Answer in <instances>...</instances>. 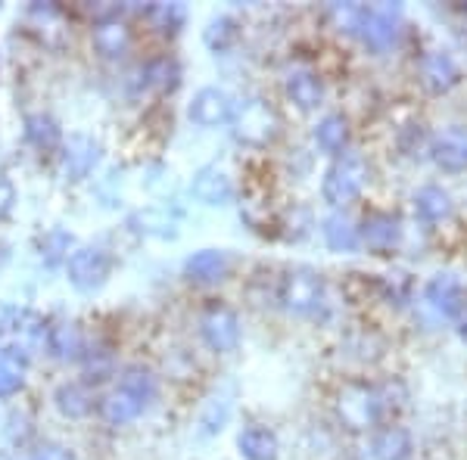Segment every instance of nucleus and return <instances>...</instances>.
Listing matches in <instances>:
<instances>
[{"mask_svg": "<svg viewBox=\"0 0 467 460\" xmlns=\"http://www.w3.org/2000/svg\"><path fill=\"white\" fill-rule=\"evenodd\" d=\"M334 407L340 424L349 433H368V429L389 424L387 395H383V386H374V383H361V380L343 383L334 398Z\"/></svg>", "mask_w": 467, "mask_h": 460, "instance_id": "f257e3e1", "label": "nucleus"}, {"mask_svg": "<svg viewBox=\"0 0 467 460\" xmlns=\"http://www.w3.org/2000/svg\"><path fill=\"white\" fill-rule=\"evenodd\" d=\"M277 302L296 318H324L327 314V286L312 268H293L277 283Z\"/></svg>", "mask_w": 467, "mask_h": 460, "instance_id": "f03ea898", "label": "nucleus"}, {"mask_svg": "<svg viewBox=\"0 0 467 460\" xmlns=\"http://www.w3.org/2000/svg\"><path fill=\"white\" fill-rule=\"evenodd\" d=\"M368 184V162L358 149H343L334 162L327 165L321 178V196L327 206L343 209L356 202Z\"/></svg>", "mask_w": 467, "mask_h": 460, "instance_id": "7ed1b4c3", "label": "nucleus"}, {"mask_svg": "<svg viewBox=\"0 0 467 460\" xmlns=\"http://www.w3.org/2000/svg\"><path fill=\"white\" fill-rule=\"evenodd\" d=\"M231 125H234V138L255 149L275 143V138L281 134V116H277V109L271 107L268 100H262V97H253L244 107H237V116H234Z\"/></svg>", "mask_w": 467, "mask_h": 460, "instance_id": "20e7f679", "label": "nucleus"}, {"mask_svg": "<svg viewBox=\"0 0 467 460\" xmlns=\"http://www.w3.org/2000/svg\"><path fill=\"white\" fill-rule=\"evenodd\" d=\"M66 277L78 292H97L112 277V255L103 246H78L66 261Z\"/></svg>", "mask_w": 467, "mask_h": 460, "instance_id": "39448f33", "label": "nucleus"}, {"mask_svg": "<svg viewBox=\"0 0 467 460\" xmlns=\"http://www.w3.org/2000/svg\"><path fill=\"white\" fill-rule=\"evenodd\" d=\"M399 16H402V10L393 4L361 6L356 37L371 50H389L396 44V35H399Z\"/></svg>", "mask_w": 467, "mask_h": 460, "instance_id": "423d86ee", "label": "nucleus"}, {"mask_svg": "<svg viewBox=\"0 0 467 460\" xmlns=\"http://www.w3.org/2000/svg\"><path fill=\"white\" fill-rule=\"evenodd\" d=\"M26 26L35 41L47 50H59L69 41V19L57 4H32L26 10Z\"/></svg>", "mask_w": 467, "mask_h": 460, "instance_id": "0eeeda50", "label": "nucleus"}, {"mask_svg": "<svg viewBox=\"0 0 467 460\" xmlns=\"http://www.w3.org/2000/svg\"><path fill=\"white\" fill-rule=\"evenodd\" d=\"M187 116L200 128H222L234 122L237 103H234V97L224 87H200L197 94H193L191 107H187Z\"/></svg>", "mask_w": 467, "mask_h": 460, "instance_id": "6e6552de", "label": "nucleus"}, {"mask_svg": "<svg viewBox=\"0 0 467 460\" xmlns=\"http://www.w3.org/2000/svg\"><path fill=\"white\" fill-rule=\"evenodd\" d=\"M103 147L88 134H72L69 140H63L59 149V175L66 180H85L90 171L100 165Z\"/></svg>", "mask_w": 467, "mask_h": 460, "instance_id": "1a4fd4ad", "label": "nucleus"}, {"mask_svg": "<svg viewBox=\"0 0 467 460\" xmlns=\"http://www.w3.org/2000/svg\"><path fill=\"white\" fill-rule=\"evenodd\" d=\"M200 336L213 352H234L240 342V318L228 305H209L200 314Z\"/></svg>", "mask_w": 467, "mask_h": 460, "instance_id": "9d476101", "label": "nucleus"}, {"mask_svg": "<svg viewBox=\"0 0 467 460\" xmlns=\"http://www.w3.org/2000/svg\"><path fill=\"white\" fill-rule=\"evenodd\" d=\"M358 240L368 252L389 255V252H396L399 243H402V224H399V218L389 212H368L358 224Z\"/></svg>", "mask_w": 467, "mask_h": 460, "instance_id": "9b49d317", "label": "nucleus"}, {"mask_svg": "<svg viewBox=\"0 0 467 460\" xmlns=\"http://www.w3.org/2000/svg\"><path fill=\"white\" fill-rule=\"evenodd\" d=\"M90 44H94V50L103 59H122L128 50H131L134 32L125 16H109V19L94 22V28H90Z\"/></svg>", "mask_w": 467, "mask_h": 460, "instance_id": "f8f14e48", "label": "nucleus"}, {"mask_svg": "<svg viewBox=\"0 0 467 460\" xmlns=\"http://www.w3.org/2000/svg\"><path fill=\"white\" fill-rule=\"evenodd\" d=\"M424 299L431 302V308L442 318L455 321L458 312L467 305V290L455 274H436L431 283L424 286Z\"/></svg>", "mask_w": 467, "mask_h": 460, "instance_id": "ddd939ff", "label": "nucleus"}, {"mask_svg": "<svg viewBox=\"0 0 467 460\" xmlns=\"http://www.w3.org/2000/svg\"><path fill=\"white\" fill-rule=\"evenodd\" d=\"M420 81L431 94H449L462 81V69H458L455 56L446 54V50H431L420 59Z\"/></svg>", "mask_w": 467, "mask_h": 460, "instance_id": "4468645a", "label": "nucleus"}, {"mask_svg": "<svg viewBox=\"0 0 467 460\" xmlns=\"http://www.w3.org/2000/svg\"><path fill=\"white\" fill-rule=\"evenodd\" d=\"M231 274V255L224 249H200V252L187 255L184 277L193 283H222Z\"/></svg>", "mask_w": 467, "mask_h": 460, "instance_id": "2eb2a0df", "label": "nucleus"}, {"mask_svg": "<svg viewBox=\"0 0 467 460\" xmlns=\"http://www.w3.org/2000/svg\"><path fill=\"white\" fill-rule=\"evenodd\" d=\"M191 193L193 199H200L202 206H228L234 202V180L224 175L222 169H215V165H206V169H200L197 175L191 180Z\"/></svg>", "mask_w": 467, "mask_h": 460, "instance_id": "dca6fc26", "label": "nucleus"}, {"mask_svg": "<svg viewBox=\"0 0 467 460\" xmlns=\"http://www.w3.org/2000/svg\"><path fill=\"white\" fill-rule=\"evenodd\" d=\"M284 94L296 109L303 112H315L324 107V81L318 72L312 69H293L284 81Z\"/></svg>", "mask_w": 467, "mask_h": 460, "instance_id": "f3484780", "label": "nucleus"}, {"mask_svg": "<svg viewBox=\"0 0 467 460\" xmlns=\"http://www.w3.org/2000/svg\"><path fill=\"white\" fill-rule=\"evenodd\" d=\"M147 407L150 404L140 402L138 395H131L128 389L116 386V389H109L100 402H97V414H100L109 426H125V424H134Z\"/></svg>", "mask_w": 467, "mask_h": 460, "instance_id": "a211bd4d", "label": "nucleus"}, {"mask_svg": "<svg viewBox=\"0 0 467 460\" xmlns=\"http://www.w3.org/2000/svg\"><path fill=\"white\" fill-rule=\"evenodd\" d=\"M431 159L436 169L449 171V175H462L467 171V134L464 131H442L431 140Z\"/></svg>", "mask_w": 467, "mask_h": 460, "instance_id": "6ab92c4d", "label": "nucleus"}, {"mask_svg": "<svg viewBox=\"0 0 467 460\" xmlns=\"http://www.w3.org/2000/svg\"><path fill=\"white\" fill-rule=\"evenodd\" d=\"M371 455L374 460H411L414 442L411 433L399 424H383L371 435Z\"/></svg>", "mask_w": 467, "mask_h": 460, "instance_id": "aec40b11", "label": "nucleus"}, {"mask_svg": "<svg viewBox=\"0 0 467 460\" xmlns=\"http://www.w3.org/2000/svg\"><path fill=\"white\" fill-rule=\"evenodd\" d=\"M181 78H184V69L171 54H160L140 66V81L156 94H175L181 87Z\"/></svg>", "mask_w": 467, "mask_h": 460, "instance_id": "412c9836", "label": "nucleus"}, {"mask_svg": "<svg viewBox=\"0 0 467 460\" xmlns=\"http://www.w3.org/2000/svg\"><path fill=\"white\" fill-rule=\"evenodd\" d=\"M237 451L244 460H277L281 455V439L268 426H244L237 433Z\"/></svg>", "mask_w": 467, "mask_h": 460, "instance_id": "4be33fe9", "label": "nucleus"}, {"mask_svg": "<svg viewBox=\"0 0 467 460\" xmlns=\"http://www.w3.org/2000/svg\"><path fill=\"white\" fill-rule=\"evenodd\" d=\"M131 228L144 237H156V240H175L181 218L178 212H171L169 206H147L140 212L131 215Z\"/></svg>", "mask_w": 467, "mask_h": 460, "instance_id": "5701e85b", "label": "nucleus"}, {"mask_svg": "<svg viewBox=\"0 0 467 460\" xmlns=\"http://www.w3.org/2000/svg\"><path fill=\"white\" fill-rule=\"evenodd\" d=\"M22 134H26L28 147H35L37 153H59V149H63V128H59L57 118L47 116V112L28 116Z\"/></svg>", "mask_w": 467, "mask_h": 460, "instance_id": "b1692460", "label": "nucleus"}, {"mask_svg": "<svg viewBox=\"0 0 467 460\" xmlns=\"http://www.w3.org/2000/svg\"><path fill=\"white\" fill-rule=\"evenodd\" d=\"M85 349H88V336L78 323L63 321V323H57V327H50L47 352L54 354L57 361H81Z\"/></svg>", "mask_w": 467, "mask_h": 460, "instance_id": "393cba45", "label": "nucleus"}, {"mask_svg": "<svg viewBox=\"0 0 467 460\" xmlns=\"http://www.w3.org/2000/svg\"><path fill=\"white\" fill-rule=\"evenodd\" d=\"M100 398H94V392L85 383H59L54 392V404L66 420H85L97 407Z\"/></svg>", "mask_w": 467, "mask_h": 460, "instance_id": "a878e982", "label": "nucleus"}, {"mask_svg": "<svg viewBox=\"0 0 467 460\" xmlns=\"http://www.w3.org/2000/svg\"><path fill=\"white\" fill-rule=\"evenodd\" d=\"M321 233H324V243H327L330 252H356L361 246L358 240V224L352 221L346 212H330L327 218L321 221Z\"/></svg>", "mask_w": 467, "mask_h": 460, "instance_id": "bb28decb", "label": "nucleus"}, {"mask_svg": "<svg viewBox=\"0 0 467 460\" xmlns=\"http://www.w3.org/2000/svg\"><path fill=\"white\" fill-rule=\"evenodd\" d=\"M414 215L427 224H440L451 215V196L436 184H427L414 193Z\"/></svg>", "mask_w": 467, "mask_h": 460, "instance_id": "cd10ccee", "label": "nucleus"}, {"mask_svg": "<svg viewBox=\"0 0 467 460\" xmlns=\"http://www.w3.org/2000/svg\"><path fill=\"white\" fill-rule=\"evenodd\" d=\"M315 143L324 153H337L340 156L349 143V118L340 116V112H330L324 116L318 125H315Z\"/></svg>", "mask_w": 467, "mask_h": 460, "instance_id": "c85d7f7f", "label": "nucleus"}, {"mask_svg": "<svg viewBox=\"0 0 467 460\" xmlns=\"http://www.w3.org/2000/svg\"><path fill=\"white\" fill-rule=\"evenodd\" d=\"M140 16L153 26V32L175 37L187 22V6L184 4H150L140 10Z\"/></svg>", "mask_w": 467, "mask_h": 460, "instance_id": "c756f323", "label": "nucleus"}, {"mask_svg": "<svg viewBox=\"0 0 467 460\" xmlns=\"http://www.w3.org/2000/svg\"><path fill=\"white\" fill-rule=\"evenodd\" d=\"M116 386L128 389L131 395H138L140 402L150 404L156 395H160V383H156V373L150 371L144 364H128L122 373H119V383Z\"/></svg>", "mask_w": 467, "mask_h": 460, "instance_id": "7c9ffc66", "label": "nucleus"}, {"mask_svg": "<svg viewBox=\"0 0 467 460\" xmlns=\"http://www.w3.org/2000/svg\"><path fill=\"white\" fill-rule=\"evenodd\" d=\"M28 358L19 352H0V398H10L26 386Z\"/></svg>", "mask_w": 467, "mask_h": 460, "instance_id": "2f4dec72", "label": "nucleus"}, {"mask_svg": "<svg viewBox=\"0 0 467 460\" xmlns=\"http://www.w3.org/2000/svg\"><path fill=\"white\" fill-rule=\"evenodd\" d=\"M237 37H240V26L231 16H215L202 28V44H206L213 54H228L234 44H237Z\"/></svg>", "mask_w": 467, "mask_h": 460, "instance_id": "473e14b6", "label": "nucleus"}, {"mask_svg": "<svg viewBox=\"0 0 467 460\" xmlns=\"http://www.w3.org/2000/svg\"><path fill=\"white\" fill-rule=\"evenodd\" d=\"M81 364H85V373L90 383H100V380H107L112 373V367H116V354L103 342H88L85 354H81Z\"/></svg>", "mask_w": 467, "mask_h": 460, "instance_id": "72a5a7b5", "label": "nucleus"}, {"mask_svg": "<svg viewBox=\"0 0 467 460\" xmlns=\"http://www.w3.org/2000/svg\"><path fill=\"white\" fill-rule=\"evenodd\" d=\"M330 22H334L337 28H340L343 35H352L356 37L358 32V19H361V4H334L327 10Z\"/></svg>", "mask_w": 467, "mask_h": 460, "instance_id": "f704fd0d", "label": "nucleus"}, {"mask_svg": "<svg viewBox=\"0 0 467 460\" xmlns=\"http://www.w3.org/2000/svg\"><path fill=\"white\" fill-rule=\"evenodd\" d=\"M399 147H402L405 156H420V153H431V143H427V134L420 125H409L402 134H399Z\"/></svg>", "mask_w": 467, "mask_h": 460, "instance_id": "c9c22d12", "label": "nucleus"}, {"mask_svg": "<svg viewBox=\"0 0 467 460\" xmlns=\"http://www.w3.org/2000/svg\"><path fill=\"white\" fill-rule=\"evenodd\" d=\"M69 249H72V237L63 230H50L47 237H44V255H47V261H59L66 259L69 261Z\"/></svg>", "mask_w": 467, "mask_h": 460, "instance_id": "e433bc0d", "label": "nucleus"}, {"mask_svg": "<svg viewBox=\"0 0 467 460\" xmlns=\"http://www.w3.org/2000/svg\"><path fill=\"white\" fill-rule=\"evenodd\" d=\"M13 209H16V187H13L6 178H0V221L10 218Z\"/></svg>", "mask_w": 467, "mask_h": 460, "instance_id": "4c0bfd02", "label": "nucleus"}, {"mask_svg": "<svg viewBox=\"0 0 467 460\" xmlns=\"http://www.w3.org/2000/svg\"><path fill=\"white\" fill-rule=\"evenodd\" d=\"M455 330H458V336H462L464 342H467V305L462 308V312H458V318H455Z\"/></svg>", "mask_w": 467, "mask_h": 460, "instance_id": "58836bf2", "label": "nucleus"}, {"mask_svg": "<svg viewBox=\"0 0 467 460\" xmlns=\"http://www.w3.org/2000/svg\"><path fill=\"white\" fill-rule=\"evenodd\" d=\"M462 10H464V13H467V4H462Z\"/></svg>", "mask_w": 467, "mask_h": 460, "instance_id": "ea45409f", "label": "nucleus"}]
</instances>
